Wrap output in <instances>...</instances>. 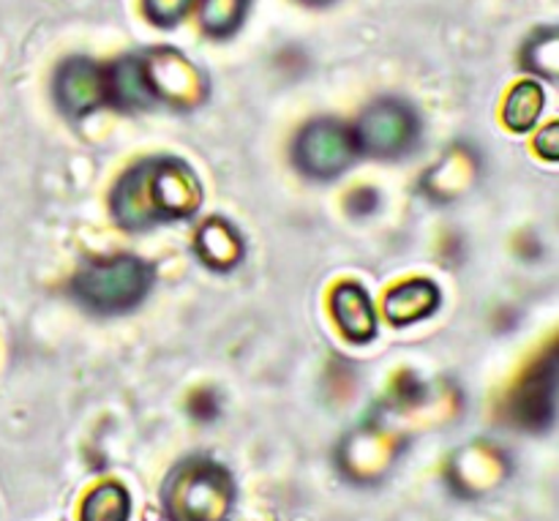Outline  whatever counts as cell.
<instances>
[{
  "instance_id": "6da1fadb",
  "label": "cell",
  "mask_w": 559,
  "mask_h": 521,
  "mask_svg": "<svg viewBox=\"0 0 559 521\" xmlns=\"http://www.w3.org/2000/svg\"><path fill=\"white\" fill-rule=\"evenodd\" d=\"M202 202L194 169L180 158H151L118 180L112 191V213L120 227L142 229L158 222H175L197 213Z\"/></svg>"
},
{
  "instance_id": "7a4b0ae2",
  "label": "cell",
  "mask_w": 559,
  "mask_h": 521,
  "mask_svg": "<svg viewBox=\"0 0 559 521\" xmlns=\"http://www.w3.org/2000/svg\"><path fill=\"white\" fill-rule=\"evenodd\" d=\"M153 282L147 262L136 257H112L82 268L74 279V295L98 315H120L142 304Z\"/></svg>"
},
{
  "instance_id": "3957f363",
  "label": "cell",
  "mask_w": 559,
  "mask_h": 521,
  "mask_svg": "<svg viewBox=\"0 0 559 521\" xmlns=\"http://www.w3.org/2000/svg\"><path fill=\"white\" fill-rule=\"evenodd\" d=\"M164 497L173 521H227L233 484L218 464L191 459L175 470Z\"/></svg>"
},
{
  "instance_id": "277c9868",
  "label": "cell",
  "mask_w": 559,
  "mask_h": 521,
  "mask_svg": "<svg viewBox=\"0 0 559 521\" xmlns=\"http://www.w3.org/2000/svg\"><path fill=\"white\" fill-rule=\"evenodd\" d=\"M358 156L355 131L338 120H314L295 140V164L311 178H336Z\"/></svg>"
},
{
  "instance_id": "5b68a950",
  "label": "cell",
  "mask_w": 559,
  "mask_h": 521,
  "mask_svg": "<svg viewBox=\"0 0 559 521\" xmlns=\"http://www.w3.org/2000/svg\"><path fill=\"white\" fill-rule=\"evenodd\" d=\"M420 134V123L407 104L396 98H382L371 104L358 120V151L371 156H402L415 145Z\"/></svg>"
},
{
  "instance_id": "8992f818",
  "label": "cell",
  "mask_w": 559,
  "mask_h": 521,
  "mask_svg": "<svg viewBox=\"0 0 559 521\" xmlns=\"http://www.w3.org/2000/svg\"><path fill=\"white\" fill-rule=\"evenodd\" d=\"M55 98L69 115H87L107 104V69L87 58L66 60L55 76Z\"/></svg>"
},
{
  "instance_id": "52a82bcc",
  "label": "cell",
  "mask_w": 559,
  "mask_h": 521,
  "mask_svg": "<svg viewBox=\"0 0 559 521\" xmlns=\"http://www.w3.org/2000/svg\"><path fill=\"white\" fill-rule=\"evenodd\" d=\"M145 58L147 80H151L153 96L156 102H189L194 104L197 93H202V76L194 69V63L183 58L175 49H151Z\"/></svg>"
},
{
  "instance_id": "ba28073f",
  "label": "cell",
  "mask_w": 559,
  "mask_h": 521,
  "mask_svg": "<svg viewBox=\"0 0 559 521\" xmlns=\"http://www.w3.org/2000/svg\"><path fill=\"white\" fill-rule=\"evenodd\" d=\"M559 391V347L551 350L538 366L527 375L516 396V421L540 429L555 418V396Z\"/></svg>"
},
{
  "instance_id": "9c48e42d",
  "label": "cell",
  "mask_w": 559,
  "mask_h": 521,
  "mask_svg": "<svg viewBox=\"0 0 559 521\" xmlns=\"http://www.w3.org/2000/svg\"><path fill=\"white\" fill-rule=\"evenodd\" d=\"M107 104L126 109H145L156 104L151 80H147L145 58L129 55L107 69Z\"/></svg>"
},
{
  "instance_id": "30bf717a",
  "label": "cell",
  "mask_w": 559,
  "mask_h": 521,
  "mask_svg": "<svg viewBox=\"0 0 559 521\" xmlns=\"http://www.w3.org/2000/svg\"><path fill=\"white\" fill-rule=\"evenodd\" d=\"M333 315L336 322L342 325L344 336L353 339V342L364 344L369 339H374L377 333V315L371 309V300L366 295L364 287L358 284H342L333 293Z\"/></svg>"
},
{
  "instance_id": "8fae6325",
  "label": "cell",
  "mask_w": 559,
  "mask_h": 521,
  "mask_svg": "<svg viewBox=\"0 0 559 521\" xmlns=\"http://www.w3.org/2000/svg\"><path fill=\"white\" fill-rule=\"evenodd\" d=\"M437 306H440V289L424 279L399 284L385 295V317L393 325H409V322L424 320Z\"/></svg>"
},
{
  "instance_id": "7c38bea8",
  "label": "cell",
  "mask_w": 559,
  "mask_h": 521,
  "mask_svg": "<svg viewBox=\"0 0 559 521\" xmlns=\"http://www.w3.org/2000/svg\"><path fill=\"white\" fill-rule=\"evenodd\" d=\"M197 251L207 265L233 268L243 257V244L233 224H227L224 218H213L197 235Z\"/></svg>"
},
{
  "instance_id": "4fadbf2b",
  "label": "cell",
  "mask_w": 559,
  "mask_h": 521,
  "mask_svg": "<svg viewBox=\"0 0 559 521\" xmlns=\"http://www.w3.org/2000/svg\"><path fill=\"white\" fill-rule=\"evenodd\" d=\"M251 0H202L200 3V22L205 33L224 38L238 31L246 20Z\"/></svg>"
},
{
  "instance_id": "5bb4252c",
  "label": "cell",
  "mask_w": 559,
  "mask_h": 521,
  "mask_svg": "<svg viewBox=\"0 0 559 521\" xmlns=\"http://www.w3.org/2000/svg\"><path fill=\"white\" fill-rule=\"evenodd\" d=\"M129 519V495L123 486L104 484L87 495L82 506V521H126Z\"/></svg>"
},
{
  "instance_id": "9a60e30c",
  "label": "cell",
  "mask_w": 559,
  "mask_h": 521,
  "mask_svg": "<svg viewBox=\"0 0 559 521\" xmlns=\"http://www.w3.org/2000/svg\"><path fill=\"white\" fill-rule=\"evenodd\" d=\"M540 107H544V93L533 82H524L508 96L506 104V123L516 131H527L538 120Z\"/></svg>"
},
{
  "instance_id": "2e32d148",
  "label": "cell",
  "mask_w": 559,
  "mask_h": 521,
  "mask_svg": "<svg viewBox=\"0 0 559 521\" xmlns=\"http://www.w3.org/2000/svg\"><path fill=\"white\" fill-rule=\"evenodd\" d=\"M194 0H145V16L158 27H173L191 11Z\"/></svg>"
},
{
  "instance_id": "e0dca14e",
  "label": "cell",
  "mask_w": 559,
  "mask_h": 521,
  "mask_svg": "<svg viewBox=\"0 0 559 521\" xmlns=\"http://www.w3.org/2000/svg\"><path fill=\"white\" fill-rule=\"evenodd\" d=\"M538 151L544 153L546 158H559V123L549 126V129L538 137Z\"/></svg>"
},
{
  "instance_id": "ac0fdd59",
  "label": "cell",
  "mask_w": 559,
  "mask_h": 521,
  "mask_svg": "<svg viewBox=\"0 0 559 521\" xmlns=\"http://www.w3.org/2000/svg\"><path fill=\"white\" fill-rule=\"evenodd\" d=\"M304 3H328V0H304Z\"/></svg>"
}]
</instances>
